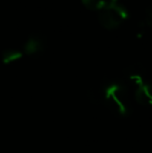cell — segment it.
Returning <instances> with one entry per match:
<instances>
[{
  "label": "cell",
  "instance_id": "cell-1",
  "mask_svg": "<svg viewBox=\"0 0 152 153\" xmlns=\"http://www.w3.org/2000/svg\"><path fill=\"white\" fill-rule=\"evenodd\" d=\"M103 98L106 105L119 116H127L130 111L127 90L123 83L110 82L104 88Z\"/></svg>",
  "mask_w": 152,
  "mask_h": 153
},
{
  "label": "cell",
  "instance_id": "cell-2",
  "mask_svg": "<svg viewBox=\"0 0 152 153\" xmlns=\"http://www.w3.org/2000/svg\"><path fill=\"white\" fill-rule=\"evenodd\" d=\"M98 21L105 29L113 30L118 28L128 18V10L115 0H108V3L97 12Z\"/></svg>",
  "mask_w": 152,
  "mask_h": 153
},
{
  "label": "cell",
  "instance_id": "cell-3",
  "mask_svg": "<svg viewBox=\"0 0 152 153\" xmlns=\"http://www.w3.org/2000/svg\"><path fill=\"white\" fill-rule=\"evenodd\" d=\"M134 97L138 103L144 106H152V82L145 81L134 89Z\"/></svg>",
  "mask_w": 152,
  "mask_h": 153
},
{
  "label": "cell",
  "instance_id": "cell-4",
  "mask_svg": "<svg viewBox=\"0 0 152 153\" xmlns=\"http://www.w3.org/2000/svg\"><path fill=\"white\" fill-rule=\"evenodd\" d=\"M43 41L38 36H31L25 42L23 46V52L27 55H35L43 50Z\"/></svg>",
  "mask_w": 152,
  "mask_h": 153
},
{
  "label": "cell",
  "instance_id": "cell-5",
  "mask_svg": "<svg viewBox=\"0 0 152 153\" xmlns=\"http://www.w3.org/2000/svg\"><path fill=\"white\" fill-rule=\"evenodd\" d=\"M125 78L127 80V82L129 83L130 85L136 89L138 87H140L143 82H145L144 79V75L141 72L140 70L136 69L134 67H131V68L126 69L125 71Z\"/></svg>",
  "mask_w": 152,
  "mask_h": 153
},
{
  "label": "cell",
  "instance_id": "cell-6",
  "mask_svg": "<svg viewBox=\"0 0 152 153\" xmlns=\"http://www.w3.org/2000/svg\"><path fill=\"white\" fill-rule=\"evenodd\" d=\"M23 56V52L15 49H7L2 53V62L4 64H12L21 59Z\"/></svg>",
  "mask_w": 152,
  "mask_h": 153
},
{
  "label": "cell",
  "instance_id": "cell-7",
  "mask_svg": "<svg viewBox=\"0 0 152 153\" xmlns=\"http://www.w3.org/2000/svg\"><path fill=\"white\" fill-rule=\"evenodd\" d=\"M108 0H81V3L85 5V8L90 10H95L99 12L106 3Z\"/></svg>",
  "mask_w": 152,
  "mask_h": 153
},
{
  "label": "cell",
  "instance_id": "cell-8",
  "mask_svg": "<svg viewBox=\"0 0 152 153\" xmlns=\"http://www.w3.org/2000/svg\"><path fill=\"white\" fill-rule=\"evenodd\" d=\"M143 26L145 27H152V3L149 4L145 12V17L143 20Z\"/></svg>",
  "mask_w": 152,
  "mask_h": 153
},
{
  "label": "cell",
  "instance_id": "cell-9",
  "mask_svg": "<svg viewBox=\"0 0 152 153\" xmlns=\"http://www.w3.org/2000/svg\"><path fill=\"white\" fill-rule=\"evenodd\" d=\"M115 1H118V0H115Z\"/></svg>",
  "mask_w": 152,
  "mask_h": 153
}]
</instances>
